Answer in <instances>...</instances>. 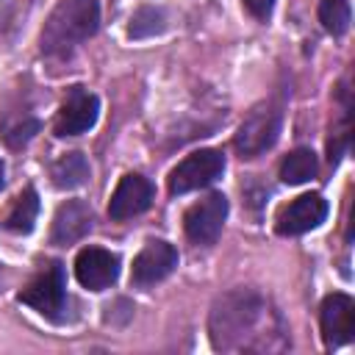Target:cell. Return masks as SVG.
<instances>
[{
	"label": "cell",
	"instance_id": "obj_4",
	"mask_svg": "<svg viewBox=\"0 0 355 355\" xmlns=\"http://www.w3.org/2000/svg\"><path fill=\"white\" fill-rule=\"evenodd\" d=\"M280 128H283V111H280V105L261 103L239 125V130L233 136V150L239 153L241 161H252V158L263 155L266 150H272L277 144Z\"/></svg>",
	"mask_w": 355,
	"mask_h": 355
},
{
	"label": "cell",
	"instance_id": "obj_17",
	"mask_svg": "<svg viewBox=\"0 0 355 355\" xmlns=\"http://www.w3.org/2000/svg\"><path fill=\"white\" fill-rule=\"evenodd\" d=\"M316 172H319V161H316V153L308 147H297L280 161V180L288 186L308 183L316 178Z\"/></svg>",
	"mask_w": 355,
	"mask_h": 355
},
{
	"label": "cell",
	"instance_id": "obj_10",
	"mask_svg": "<svg viewBox=\"0 0 355 355\" xmlns=\"http://www.w3.org/2000/svg\"><path fill=\"white\" fill-rule=\"evenodd\" d=\"M330 214L327 200L319 191H308L300 194L297 200H291L275 219V230L280 236H302L308 230H316Z\"/></svg>",
	"mask_w": 355,
	"mask_h": 355
},
{
	"label": "cell",
	"instance_id": "obj_7",
	"mask_svg": "<svg viewBox=\"0 0 355 355\" xmlns=\"http://www.w3.org/2000/svg\"><path fill=\"white\" fill-rule=\"evenodd\" d=\"M97 116H100V100L94 92H89L86 86H69L58 114H55V122H53V133L58 139H72V136H80L86 130H92L97 125Z\"/></svg>",
	"mask_w": 355,
	"mask_h": 355
},
{
	"label": "cell",
	"instance_id": "obj_5",
	"mask_svg": "<svg viewBox=\"0 0 355 355\" xmlns=\"http://www.w3.org/2000/svg\"><path fill=\"white\" fill-rule=\"evenodd\" d=\"M225 172V153L216 147H200L194 153H189L172 172H169V194L180 197L197 189H205L211 183H216Z\"/></svg>",
	"mask_w": 355,
	"mask_h": 355
},
{
	"label": "cell",
	"instance_id": "obj_22",
	"mask_svg": "<svg viewBox=\"0 0 355 355\" xmlns=\"http://www.w3.org/2000/svg\"><path fill=\"white\" fill-rule=\"evenodd\" d=\"M3 183H6V164H3V158H0V189H3Z\"/></svg>",
	"mask_w": 355,
	"mask_h": 355
},
{
	"label": "cell",
	"instance_id": "obj_20",
	"mask_svg": "<svg viewBox=\"0 0 355 355\" xmlns=\"http://www.w3.org/2000/svg\"><path fill=\"white\" fill-rule=\"evenodd\" d=\"M39 128H42V122L36 116H14V119H6L3 122L0 136H3V141L11 150H19V147H25L39 133Z\"/></svg>",
	"mask_w": 355,
	"mask_h": 355
},
{
	"label": "cell",
	"instance_id": "obj_15",
	"mask_svg": "<svg viewBox=\"0 0 355 355\" xmlns=\"http://www.w3.org/2000/svg\"><path fill=\"white\" fill-rule=\"evenodd\" d=\"M39 208H42V202H39L36 189H33V186H25V189L17 194V200L11 202V208H8L6 219H3V230L17 233V236H28V233L36 227Z\"/></svg>",
	"mask_w": 355,
	"mask_h": 355
},
{
	"label": "cell",
	"instance_id": "obj_16",
	"mask_svg": "<svg viewBox=\"0 0 355 355\" xmlns=\"http://www.w3.org/2000/svg\"><path fill=\"white\" fill-rule=\"evenodd\" d=\"M92 169H89V161L83 153H64L61 158H55L50 164V180L55 189L61 191H72V189H80L86 180H89Z\"/></svg>",
	"mask_w": 355,
	"mask_h": 355
},
{
	"label": "cell",
	"instance_id": "obj_14",
	"mask_svg": "<svg viewBox=\"0 0 355 355\" xmlns=\"http://www.w3.org/2000/svg\"><path fill=\"white\" fill-rule=\"evenodd\" d=\"M338 119L330 125V136H327V161L330 166H336L347 147H349V133H352V97H349V86L347 78L338 83Z\"/></svg>",
	"mask_w": 355,
	"mask_h": 355
},
{
	"label": "cell",
	"instance_id": "obj_6",
	"mask_svg": "<svg viewBox=\"0 0 355 355\" xmlns=\"http://www.w3.org/2000/svg\"><path fill=\"white\" fill-rule=\"evenodd\" d=\"M227 211H230V202H227V197L222 191L205 194L202 200L189 205L186 214H183V233H186V239L191 244L211 247L219 239L222 227H225Z\"/></svg>",
	"mask_w": 355,
	"mask_h": 355
},
{
	"label": "cell",
	"instance_id": "obj_18",
	"mask_svg": "<svg viewBox=\"0 0 355 355\" xmlns=\"http://www.w3.org/2000/svg\"><path fill=\"white\" fill-rule=\"evenodd\" d=\"M319 22L327 33L333 36H344L349 31V22H352V6L349 0H322L319 3Z\"/></svg>",
	"mask_w": 355,
	"mask_h": 355
},
{
	"label": "cell",
	"instance_id": "obj_1",
	"mask_svg": "<svg viewBox=\"0 0 355 355\" xmlns=\"http://www.w3.org/2000/svg\"><path fill=\"white\" fill-rule=\"evenodd\" d=\"M208 336L219 352H283L291 347L280 311L255 288L219 294L208 313Z\"/></svg>",
	"mask_w": 355,
	"mask_h": 355
},
{
	"label": "cell",
	"instance_id": "obj_3",
	"mask_svg": "<svg viewBox=\"0 0 355 355\" xmlns=\"http://www.w3.org/2000/svg\"><path fill=\"white\" fill-rule=\"evenodd\" d=\"M17 302L33 308L39 316H44L53 324H64L72 319L69 313V297H67V272L61 261H50L42 266L28 286L17 294Z\"/></svg>",
	"mask_w": 355,
	"mask_h": 355
},
{
	"label": "cell",
	"instance_id": "obj_21",
	"mask_svg": "<svg viewBox=\"0 0 355 355\" xmlns=\"http://www.w3.org/2000/svg\"><path fill=\"white\" fill-rule=\"evenodd\" d=\"M241 3H244L247 14L255 17L258 22H269V17L275 11V0H241Z\"/></svg>",
	"mask_w": 355,
	"mask_h": 355
},
{
	"label": "cell",
	"instance_id": "obj_2",
	"mask_svg": "<svg viewBox=\"0 0 355 355\" xmlns=\"http://www.w3.org/2000/svg\"><path fill=\"white\" fill-rule=\"evenodd\" d=\"M100 31V3L97 0H58L50 11L39 50L47 58H69L86 39Z\"/></svg>",
	"mask_w": 355,
	"mask_h": 355
},
{
	"label": "cell",
	"instance_id": "obj_11",
	"mask_svg": "<svg viewBox=\"0 0 355 355\" xmlns=\"http://www.w3.org/2000/svg\"><path fill=\"white\" fill-rule=\"evenodd\" d=\"M155 200V186L139 175V172H128L119 178L111 200H108V216L114 222H128L139 214H144Z\"/></svg>",
	"mask_w": 355,
	"mask_h": 355
},
{
	"label": "cell",
	"instance_id": "obj_13",
	"mask_svg": "<svg viewBox=\"0 0 355 355\" xmlns=\"http://www.w3.org/2000/svg\"><path fill=\"white\" fill-rule=\"evenodd\" d=\"M92 227H94L92 205L86 200H67L55 208V216L50 225V244H55V247L75 244L83 236H89Z\"/></svg>",
	"mask_w": 355,
	"mask_h": 355
},
{
	"label": "cell",
	"instance_id": "obj_12",
	"mask_svg": "<svg viewBox=\"0 0 355 355\" xmlns=\"http://www.w3.org/2000/svg\"><path fill=\"white\" fill-rule=\"evenodd\" d=\"M75 277L89 291H103L119 280V255L105 247H83L75 255Z\"/></svg>",
	"mask_w": 355,
	"mask_h": 355
},
{
	"label": "cell",
	"instance_id": "obj_8",
	"mask_svg": "<svg viewBox=\"0 0 355 355\" xmlns=\"http://www.w3.org/2000/svg\"><path fill=\"white\" fill-rule=\"evenodd\" d=\"M178 250L164 239H150L139 250L130 266V286L133 288H150L161 280H166L178 269Z\"/></svg>",
	"mask_w": 355,
	"mask_h": 355
},
{
	"label": "cell",
	"instance_id": "obj_19",
	"mask_svg": "<svg viewBox=\"0 0 355 355\" xmlns=\"http://www.w3.org/2000/svg\"><path fill=\"white\" fill-rule=\"evenodd\" d=\"M164 31H166V14L155 6H141L130 17V25H128L130 39H150V36H158Z\"/></svg>",
	"mask_w": 355,
	"mask_h": 355
},
{
	"label": "cell",
	"instance_id": "obj_9",
	"mask_svg": "<svg viewBox=\"0 0 355 355\" xmlns=\"http://www.w3.org/2000/svg\"><path fill=\"white\" fill-rule=\"evenodd\" d=\"M319 330L327 349L344 347L355 338V300L344 291H333L319 305Z\"/></svg>",
	"mask_w": 355,
	"mask_h": 355
}]
</instances>
